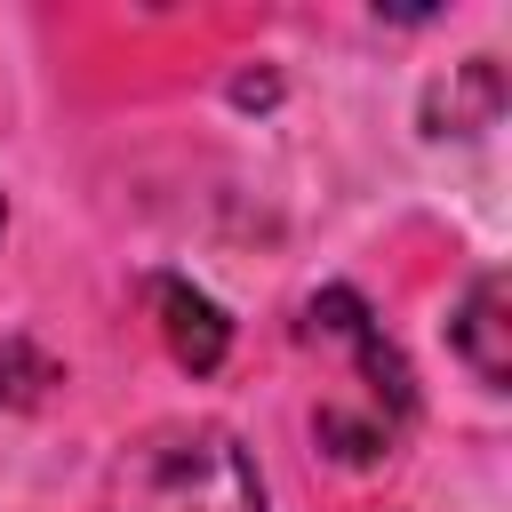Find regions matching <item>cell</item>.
I'll return each instance as SVG.
<instances>
[{"instance_id": "obj_1", "label": "cell", "mask_w": 512, "mask_h": 512, "mask_svg": "<svg viewBox=\"0 0 512 512\" xmlns=\"http://www.w3.org/2000/svg\"><path fill=\"white\" fill-rule=\"evenodd\" d=\"M104 512H264V480L224 424H152L112 464Z\"/></svg>"}, {"instance_id": "obj_2", "label": "cell", "mask_w": 512, "mask_h": 512, "mask_svg": "<svg viewBox=\"0 0 512 512\" xmlns=\"http://www.w3.org/2000/svg\"><path fill=\"white\" fill-rule=\"evenodd\" d=\"M304 336H312V344H344V352L360 360V376H368V400H376V424H384V432H400V424L416 416L408 360L392 352V336L368 320V304H360L352 288H320V296L304 304Z\"/></svg>"}, {"instance_id": "obj_3", "label": "cell", "mask_w": 512, "mask_h": 512, "mask_svg": "<svg viewBox=\"0 0 512 512\" xmlns=\"http://www.w3.org/2000/svg\"><path fill=\"white\" fill-rule=\"evenodd\" d=\"M448 344L472 360V376L480 384H512V280L504 272H480L472 288H464V304H456V320H448Z\"/></svg>"}, {"instance_id": "obj_4", "label": "cell", "mask_w": 512, "mask_h": 512, "mask_svg": "<svg viewBox=\"0 0 512 512\" xmlns=\"http://www.w3.org/2000/svg\"><path fill=\"white\" fill-rule=\"evenodd\" d=\"M152 304H160V336H168V352H176V368H192V376H216L224 368V352H232V320H224V304L216 296H200L192 280H152Z\"/></svg>"}, {"instance_id": "obj_5", "label": "cell", "mask_w": 512, "mask_h": 512, "mask_svg": "<svg viewBox=\"0 0 512 512\" xmlns=\"http://www.w3.org/2000/svg\"><path fill=\"white\" fill-rule=\"evenodd\" d=\"M496 104H504V80H496L488 56H472V64H456V88L432 96V128L440 136H472V128L496 120Z\"/></svg>"}, {"instance_id": "obj_6", "label": "cell", "mask_w": 512, "mask_h": 512, "mask_svg": "<svg viewBox=\"0 0 512 512\" xmlns=\"http://www.w3.org/2000/svg\"><path fill=\"white\" fill-rule=\"evenodd\" d=\"M40 384H56V368H48L32 344H0V400L32 408V400H40Z\"/></svg>"}, {"instance_id": "obj_7", "label": "cell", "mask_w": 512, "mask_h": 512, "mask_svg": "<svg viewBox=\"0 0 512 512\" xmlns=\"http://www.w3.org/2000/svg\"><path fill=\"white\" fill-rule=\"evenodd\" d=\"M0 224H8V200H0Z\"/></svg>"}]
</instances>
